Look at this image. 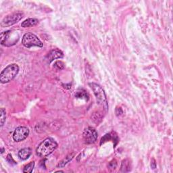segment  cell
I'll list each match as a JSON object with an SVG mask.
<instances>
[{"label":"cell","mask_w":173,"mask_h":173,"mask_svg":"<svg viewBox=\"0 0 173 173\" xmlns=\"http://www.w3.org/2000/svg\"><path fill=\"white\" fill-rule=\"evenodd\" d=\"M57 147V143L53 139L48 137L39 144L36 149V154L40 157H45L51 154Z\"/></svg>","instance_id":"obj_1"},{"label":"cell","mask_w":173,"mask_h":173,"mask_svg":"<svg viewBox=\"0 0 173 173\" xmlns=\"http://www.w3.org/2000/svg\"><path fill=\"white\" fill-rule=\"evenodd\" d=\"M19 72V66L16 64H11L2 70L0 74L2 83H7L12 81Z\"/></svg>","instance_id":"obj_2"},{"label":"cell","mask_w":173,"mask_h":173,"mask_svg":"<svg viewBox=\"0 0 173 173\" xmlns=\"http://www.w3.org/2000/svg\"><path fill=\"white\" fill-rule=\"evenodd\" d=\"M89 86L93 90V93L96 97L97 102L98 103L99 105L102 106L103 108V110L107 112L108 109V105L107 102V97L106 93L104 90L102 89V86L99 85L98 84L95 83V82H91L89 83Z\"/></svg>","instance_id":"obj_3"},{"label":"cell","mask_w":173,"mask_h":173,"mask_svg":"<svg viewBox=\"0 0 173 173\" xmlns=\"http://www.w3.org/2000/svg\"><path fill=\"white\" fill-rule=\"evenodd\" d=\"M19 39V35L17 32L7 31L2 32L1 34V44L6 47L14 45Z\"/></svg>","instance_id":"obj_4"},{"label":"cell","mask_w":173,"mask_h":173,"mask_svg":"<svg viewBox=\"0 0 173 173\" xmlns=\"http://www.w3.org/2000/svg\"><path fill=\"white\" fill-rule=\"evenodd\" d=\"M22 43L27 48H31L34 46L39 47V48H42L43 47L42 42L39 40V39L37 36L31 33V32H27L23 36Z\"/></svg>","instance_id":"obj_5"},{"label":"cell","mask_w":173,"mask_h":173,"mask_svg":"<svg viewBox=\"0 0 173 173\" xmlns=\"http://www.w3.org/2000/svg\"><path fill=\"white\" fill-rule=\"evenodd\" d=\"M24 14L21 12H16L7 15L1 23L2 27H8L17 23L23 18Z\"/></svg>","instance_id":"obj_6"},{"label":"cell","mask_w":173,"mask_h":173,"mask_svg":"<svg viewBox=\"0 0 173 173\" xmlns=\"http://www.w3.org/2000/svg\"><path fill=\"white\" fill-rule=\"evenodd\" d=\"M82 135H83L85 142L87 144L95 143L97 139V137H98V134H97L96 130L91 127L86 128L84 130Z\"/></svg>","instance_id":"obj_7"},{"label":"cell","mask_w":173,"mask_h":173,"mask_svg":"<svg viewBox=\"0 0 173 173\" xmlns=\"http://www.w3.org/2000/svg\"><path fill=\"white\" fill-rule=\"evenodd\" d=\"M29 129L26 127H17L13 134V139L16 142L23 141L27 138L29 135Z\"/></svg>","instance_id":"obj_8"},{"label":"cell","mask_w":173,"mask_h":173,"mask_svg":"<svg viewBox=\"0 0 173 173\" xmlns=\"http://www.w3.org/2000/svg\"><path fill=\"white\" fill-rule=\"evenodd\" d=\"M63 57H64V54H63L62 52L57 49L52 50V51L48 53V56H47L49 63L52 62L53 60L62 58Z\"/></svg>","instance_id":"obj_9"},{"label":"cell","mask_w":173,"mask_h":173,"mask_svg":"<svg viewBox=\"0 0 173 173\" xmlns=\"http://www.w3.org/2000/svg\"><path fill=\"white\" fill-rule=\"evenodd\" d=\"M31 154H32V150L29 148V147H26V148H23L20 150L19 151L18 155H19V157L20 158V159L25 160L30 157Z\"/></svg>","instance_id":"obj_10"},{"label":"cell","mask_w":173,"mask_h":173,"mask_svg":"<svg viewBox=\"0 0 173 173\" xmlns=\"http://www.w3.org/2000/svg\"><path fill=\"white\" fill-rule=\"evenodd\" d=\"M75 97H77V98L82 99L86 101H88L89 99V95L87 92L86 91V90L82 88H80L77 90V92L75 93Z\"/></svg>","instance_id":"obj_11"},{"label":"cell","mask_w":173,"mask_h":173,"mask_svg":"<svg viewBox=\"0 0 173 173\" xmlns=\"http://www.w3.org/2000/svg\"><path fill=\"white\" fill-rule=\"evenodd\" d=\"M39 23V20L37 19H28L25 20L23 23L21 24L22 27L27 28V27H31L35 26L36 24H37Z\"/></svg>","instance_id":"obj_12"},{"label":"cell","mask_w":173,"mask_h":173,"mask_svg":"<svg viewBox=\"0 0 173 173\" xmlns=\"http://www.w3.org/2000/svg\"><path fill=\"white\" fill-rule=\"evenodd\" d=\"M114 133H108V134L104 135L102 138V139H101V142H100L101 145H102V143H106V141H110L111 139H113L114 140L113 141H116L118 142V139L117 137V135H114Z\"/></svg>","instance_id":"obj_13"},{"label":"cell","mask_w":173,"mask_h":173,"mask_svg":"<svg viewBox=\"0 0 173 173\" xmlns=\"http://www.w3.org/2000/svg\"><path fill=\"white\" fill-rule=\"evenodd\" d=\"M74 155H75L74 153H71V154H68V156H66V157H65V158H64V159L61 161L58 164H57V168H63L65 165H66L68 162L73 159V158L74 157Z\"/></svg>","instance_id":"obj_14"},{"label":"cell","mask_w":173,"mask_h":173,"mask_svg":"<svg viewBox=\"0 0 173 173\" xmlns=\"http://www.w3.org/2000/svg\"><path fill=\"white\" fill-rule=\"evenodd\" d=\"M131 163L129 160L125 159L122 162L121 164V171L122 172H127L131 171Z\"/></svg>","instance_id":"obj_15"},{"label":"cell","mask_w":173,"mask_h":173,"mask_svg":"<svg viewBox=\"0 0 173 173\" xmlns=\"http://www.w3.org/2000/svg\"><path fill=\"white\" fill-rule=\"evenodd\" d=\"M35 167V162H31L29 164H28L24 167L23 169V172L27 173V172H32L33 171V168Z\"/></svg>","instance_id":"obj_16"},{"label":"cell","mask_w":173,"mask_h":173,"mask_svg":"<svg viewBox=\"0 0 173 173\" xmlns=\"http://www.w3.org/2000/svg\"><path fill=\"white\" fill-rule=\"evenodd\" d=\"M6 120V112L4 108H1V127H3Z\"/></svg>","instance_id":"obj_17"},{"label":"cell","mask_w":173,"mask_h":173,"mask_svg":"<svg viewBox=\"0 0 173 173\" xmlns=\"http://www.w3.org/2000/svg\"><path fill=\"white\" fill-rule=\"evenodd\" d=\"M102 116L101 115L100 113L97 112L96 114H93V120L94 121L95 123L99 124V122L102 121Z\"/></svg>","instance_id":"obj_18"},{"label":"cell","mask_w":173,"mask_h":173,"mask_svg":"<svg viewBox=\"0 0 173 173\" xmlns=\"http://www.w3.org/2000/svg\"><path fill=\"white\" fill-rule=\"evenodd\" d=\"M117 167V162L116 160H112L109 164H108V168L110 169V170H112V171H113V170H115V168H116Z\"/></svg>","instance_id":"obj_19"},{"label":"cell","mask_w":173,"mask_h":173,"mask_svg":"<svg viewBox=\"0 0 173 173\" xmlns=\"http://www.w3.org/2000/svg\"><path fill=\"white\" fill-rule=\"evenodd\" d=\"M54 67H55L57 70H62L64 68V64L62 61H57L54 64Z\"/></svg>","instance_id":"obj_20"},{"label":"cell","mask_w":173,"mask_h":173,"mask_svg":"<svg viewBox=\"0 0 173 173\" xmlns=\"http://www.w3.org/2000/svg\"><path fill=\"white\" fill-rule=\"evenodd\" d=\"M6 160L7 161H8L10 164H13V165H16L17 163L15 162V160H14L13 159V158L12 156V155L11 154H8V156H7V158H6Z\"/></svg>","instance_id":"obj_21"},{"label":"cell","mask_w":173,"mask_h":173,"mask_svg":"<svg viewBox=\"0 0 173 173\" xmlns=\"http://www.w3.org/2000/svg\"><path fill=\"white\" fill-rule=\"evenodd\" d=\"M151 168H153V169H155L156 168V160H155L154 158H152L151 160Z\"/></svg>","instance_id":"obj_22"},{"label":"cell","mask_w":173,"mask_h":173,"mask_svg":"<svg viewBox=\"0 0 173 173\" xmlns=\"http://www.w3.org/2000/svg\"><path fill=\"white\" fill-rule=\"evenodd\" d=\"M116 116H119V115L122 114V110L121 109V108L117 107L116 108Z\"/></svg>","instance_id":"obj_23"},{"label":"cell","mask_w":173,"mask_h":173,"mask_svg":"<svg viewBox=\"0 0 173 173\" xmlns=\"http://www.w3.org/2000/svg\"><path fill=\"white\" fill-rule=\"evenodd\" d=\"M3 151H4V149H3V148H2V150H1V154H3Z\"/></svg>","instance_id":"obj_24"}]
</instances>
